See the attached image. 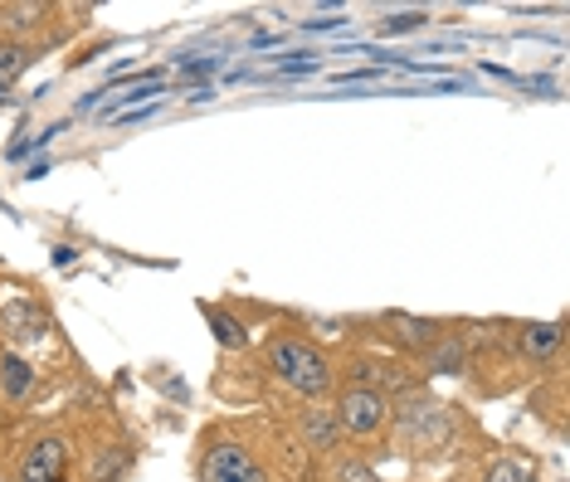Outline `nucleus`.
Instances as JSON below:
<instances>
[{"label": "nucleus", "mask_w": 570, "mask_h": 482, "mask_svg": "<svg viewBox=\"0 0 570 482\" xmlns=\"http://www.w3.org/2000/svg\"><path fill=\"white\" fill-rule=\"evenodd\" d=\"M268 366L278 371L283 385L297 390V395H307V400H317L332 390L327 356H322L313 342H303V336H274V342H268Z\"/></svg>", "instance_id": "1"}, {"label": "nucleus", "mask_w": 570, "mask_h": 482, "mask_svg": "<svg viewBox=\"0 0 570 482\" xmlns=\"http://www.w3.org/2000/svg\"><path fill=\"white\" fill-rule=\"evenodd\" d=\"M200 482H274V478L254 463V453L244 444L219 439V444H210L200 459Z\"/></svg>", "instance_id": "2"}, {"label": "nucleus", "mask_w": 570, "mask_h": 482, "mask_svg": "<svg viewBox=\"0 0 570 482\" xmlns=\"http://www.w3.org/2000/svg\"><path fill=\"white\" fill-rule=\"evenodd\" d=\"M332 414H336V424H342L346 434H361V439H366V434H381V429L391 424V400L375 395V390H356V385H352V390L342 395V405H336Z\"/></svg>", "instance_id": "3"}, {"label": "nucleus", "mask_w": 570, "mask_h": 482, "mask_svg": "<svg viewBox=\"0 0 570 482\" xmlns=\"http://www.w3.org/2000/svg\"><path fill=\"white\" fill-rule=\"evenodd\" d=\"M400 434H405L410 444H420V449H439V444H449L453 420H449L444 405H434V400H420V405L400 410Z\"/></svg>", "instance_id": "4"}, {"label": "nucleus", "mask_w": 570, "mask_h": 482, "mask_svg": "<svg viewBox=\"0 0 570 482\" xmlns=\"http://www.w3.org/2000/svg\"><path fill=\"white\" fill-rule=\"evenodd\" d=\"M63 468H69V439L45 434V439H35L30 453L20 459L16 482H63Z\"/></svg>", "instance_id": "5"}, {"label": "nucleus", "mask_w": 570, "mask_h": 482, "mask_svg": "<svg viewBox=\"0 0 570 482\" xmlns=\"http://www.w3.org/2000/svg\"><path fill=\"white\" fill-rule=\"evenodd\" d=\"M0 332L10 336L16 346H30V342H40V336L49 332V322H45V312L40 307H30V303H6L0 307Z\"/></svg>", "instance_id": "6"}, {"label": "nucleus", "mask_w": 570, "mask_h": 482, "mask_svg": "<svg viewBox=\"0 0 570 482\" xmlns=\"http://www.w3.org/2000/svg\"><path fill=\"white\" fill-rule=\"evenodd\" d=\"M561 322H527V327H517V351H522L527 361H551L556 351H561Z\"/></svg>", "instance_id": "7"}, {"label": "nucleus", "mask_w": 570, "mask_h": 482, "mask_svg": "<svg viewBox=\"0 0 570 482\" xmlns=\"http://www.w3.org/2000/svg\"><path fill=\"white\" fill-rule=\"evenodd\" d=\"M385 327L395 332V342H405V346H414V351H430L434 342H439V322H430V317H410V312H391L385 317Z\"/></svg>", "instance_id": "8"}, {"label": "nucleus", "mask_w": 570, "mask_h": 482, "mask_svg": "<svg viewBox=\"0 0 570 482\" xmlns=\"http://www.w3.org/2000/svg\"><path fill=\"white\" fill-rule=\"evenodd\" d=\"M352 375H356V390H375L385 400H391V390H410V375L400 366H385V361H361Z\"/></svg>", "instance_id": "9"}, {"label": "nucleus", "mask_w": 570, "mask_h": 482, "mask_svg": "<svg viewBox=\"0 0 570 482\" xmlns=\"http://www.w3.org/2000/svg\"><path fill=\"white\" fill-rule=\"evenodd\" d=\"M336 434H342V424H336L332 410H307V414H303V439H307V449L327 453V449H336Z\"/></svg>", "instance_id": "10"}, {"label": "nucleus", "mask_w": 570, "mask_h": 482, "mask_svg": "<svg viewBox=\"0 0 570 482\" xmlns=\"http://www.w3.org/2000/svg\"><path fill=\"white\" fill-rule=\"evenodd\" d=\"M0 390H6V400H30V390H35L30 361H20V356H0Z\"/></svg>", "instance_id": "11"}, {"label": "nucleus", "mask_w": 570, "mask_h": 482, "mask_svg": "<svg viewBox=\"0 0 570 482\" xmlns=\"http://www.w3.org/2000/svg\"><path fill=\"white\" fill-rule=\"evenodd\" d=\"M424 356H430V371H463V361H469V351H463V342H444V336H439V342L424 351Z\"/></svg>", "instance_id": "12"}, {"label": "nucleus", "mask_w": 570, "mask_h": 482, "mask_svg": "<svg viewBox=\"0 0 570 482\" xmlns=\"http://www.w3.org/2000/svg\"><path fill=\"white\" fill-rule=\"evenodd\" d=\"M483 482H537V473H531L527 463H517V459H498L483 473Z\"/></svg>", "instance_id": "13"}, {"label": "nucleus", "mask_w": 570, "mask_h": 482, "mask_svg": "<svg viewBox=\"0 0 570 482\" xmlns=\"http://www.w3.org/2000/svg\"><path fill=\"white\" fill-rule=\"evenodd\" d=\"M24 63H30V55H24L20 45H0V83L10 88V78H16V73L24 69Z\"/></svg>", "instance_id": "14"}, {"label": "nucleus", "mask_w": 570, "mask_h": 482, "mask_svg": "<svg viewBox=\"0 0 570 482\" xmlns=\"http://www.w3.org/2000/svg\"><path fill=\"white\" fill-rule=\"evenodd\" d=\"M210 327H215V336H219L225 346H244V342H249L235 317H219V312H210Z\"/></svg>", "instance_id": "15"}, {"label": "nucleus", "mask_w": 570, "mask_h": 482, "mask_svg": "<svg viewBox=\"0 0 570 482\" xmlns=\"http://www.w3.org/2000/svg\"><path fill=\"white\" fill-rule=\"evenodd\" d=\"M332 482H381V478H375L366 463H336L332 468Z\"/></svg>", "instance_id": "16"}, {"label": "nucleus", "mask_w": 570, "mask_h": 482, "mask_svg": "<svg viewBox=\"0 0 570 482\" xmlns=\"http://www.w3.org/2000/svg\"><path fill=\"white\" fill-rule=\"evenodd\" d=\"M6 16H10V24H20L24 30V24H35V16H45V10L40 6H16V10H6Z\"/></svg>", "instance_id": "17"}, {"label": "nucleus", "mask_w": 570, "mask_h": 482, "mask_svg": "<svg viewBox=\"0 0 570 482\" xmlns=\"http://www.w3.org/2000/svg\"><path fill=\"white\" fill-rule=\"evenodd\" d=\"M0 102H6V83H0Z\"/></svg>", "instance_id": "18"}]
</instances>
